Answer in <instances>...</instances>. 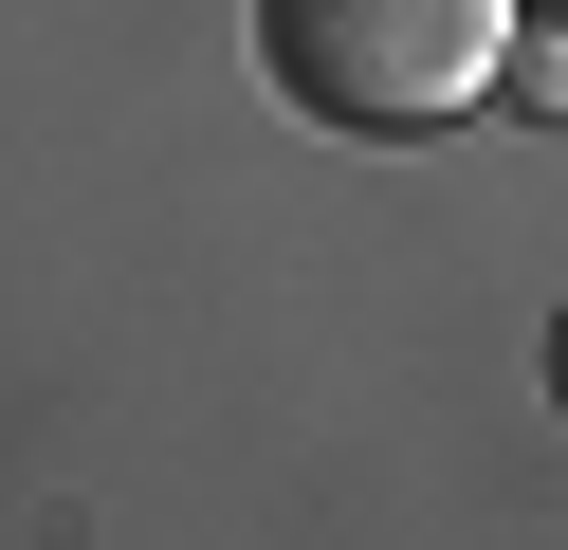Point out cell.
I'll return each mask as SVG.
<instances>
[{
    "label": "cell",
    "instance_id": "6da1fadb",
    "mask_svg": "<svg viewBox=\"0 0 568 550\" xmlns=\"http://www.w3.org/2000/svg\"><path fill=\"white\" fill-rule=\"evenodd\" d=\"M514 0H257V73L348 147H422L495 92Z\"/></svg>",
    "mask_w": 568,
    "mask_h": 550
}]
</instances>
